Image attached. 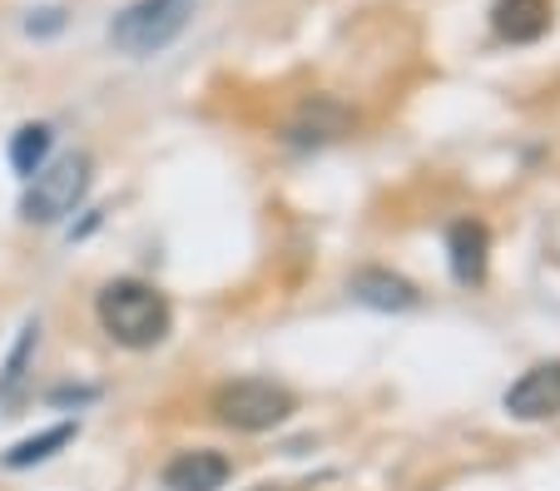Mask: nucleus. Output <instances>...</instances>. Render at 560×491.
Here are the masks:
<instances>
[{"label": "nucleus", "instance_id": "obj_1", "mask_svg": "<svg viewBox=\"0 0 560 491\" xmlns=\"http://www.w3.org/2000/svg\"><path fill=\"white\" fill-rule=\"evenodd\" d=\"M95 318L100 328L109 332V342L129 348V353H144V348H159L174 328V308L170 299L144 283V278H115L95 293Z\"/></svg>", "mask_w": 560, "mask_h": 491}, {"label": "nucleus", "instance_id": "obj_10", "mask_svg": "<svg viewBox=\"0 0 560 491\" xmlns=\"http://www.w3.org/2000/svg\"><path fill=\"white\" fill-rule=\"evenodd\" d=\"M491 25H497L501 40H540L550 25V0H497V11H491Z\"/></svg>", "mask_w": 560, "mask_h": 491}, {"label": "nucleus", "instance_id": "obj_4", "mask_svg": "<svg viewBox=\"0 0 560 491\" xmlns=\"http://www.w3.org/2000/svg\"><path fill=\"white\" fill-rule=\"evenodd\" d=\"M85 189H90V154H65V160L45 164L31 179V189L21 199V219H31V224H60V219H70L80 209Z\"/></svg>", "mask_w": 560, "mask_h": 491}, {"label": "nucleus", "instance_id": "obj_2", "mask_svg": "<svg viewBox=\"0 0 560 491\" xmlns=\"http://www.w3.org/2000/svg\"><path fill=\"white\" fill-rule=\"evenodd\" d=\"M213 417L233 432H273L293 417V393L268 377H238L213 393Z\"/></svg>", "mask_w": 560, "mask_h": 491}, {"label": "nucleus", "instance_id": "obj_9", "mask_svg": "<svg viewBox=\"0 0 560 491\" xmlns=\"http://www.w3.org/2000/svg\"><path fill=\"white\" fill-rule=\"evenodd\" d=\"M352 125V115L338 105V100H307L298 109V119L288 125V139L293 144H328V139H342Z\"/></svg>", "mask_w": 560, "mask_h": 491}, {"label": "nucleus", "instance_id": "obj_5", "mask_svg": "<svg viewBox=\"0 0 560 491\" xmlns=\"http://www.w3.org/2000/svg\"><path fill=\"white\" fill-rule=\"evenodd\" d=\"M506 412L521 422H540V417L560 412V363H536L506 387Z\"/></svg>", "mask_w": 560, "mask_h": 491}, {"label": "nucleus", "instance_id": "obj_12", "mask_svg": "<svg viewBox=\"0 0 560 491\" xmlns=\"http://www.w3.org/2000/svg\"><path fill=\"white\" fill-rule=\"evenodd\" d=\"M74 422H60V428H50V432H40V437H25V442H15L11 452H5V467H35V461H45V457H55L60 447H70L74 442Z\"/></svg>", "mask_w": 560, "mask_h": 491}, {"label": "nucleus", "instance_id": "obj_13", "mask_svg": "<svg viewBox=\"0 0 560 491\" xmlns=\"http://www.w3.org/2000/svg\"><path fill=\"white\" fill-rule=\"evenodd\" d=\"M35 338H40V328H35V323H25L21 338H15V348H11V358H5V373H0V397H5V402L21 393V377H25V363H31Z\"/></svg>", "mask_w": 560, "mask_h": 491}, {"label": "nucleus", "instance_id": "obj_7", "mask_svg": "<svg viewBox=\"0 0 560 491\" xmlns=\"http://www.w3.org/2000/svg\"><path fill=\"white\" fill-rule=\"evenodd\" d=\"M446 248H452V278L462 289H476L487 278V254H491V234L481 219H456L452 234H446Z\"/></svg>", "mask_w": 560, "mask_h": 491}, {"label": "nucleus", "instance_id": "obj_11", "mask_svg": "<svg viewBox=\"0 0 560 491\" xmlns=\"http://www.w3.org/2000/svg\"><path fill=\"white\" fill-rule=\"evenodd\" d=\"M50 144H55V129L50 125L15 129V139H11V169L21 174V179H35V174L45 169V160H50Z\"/></svg>", "mask_w": 560, "mask_h": 491}, {"label": "nucleus", "instance_id": "obj_14", "mask_svg": "<svg viewBox=\"0 0 560 491\" xmlns=\"http://www.w3.org/2000/svg\"><path fill=\"white\" fill-rule=\"evenodd\" d=\"M254 491H288V487H254Z\"/></svg>", "mask_w": 560, "mask_h": 491}, {"label": "nucleus", "instance_id": "obj_8", "mask_svg": "<svg viewBox=\"0 0 560 491\" xmlns=\"http://www.w3.org/2000/svg\"><path fill=\"white\" fill-rule=\"evenodd\" d=\"M352 299L377 313H407L422 303V293H417L402 273H392V268H358V273H352Z\"/></svg>", "mask_w": 560, "mask_h": 491}, {"label": "nucleus", "instance_id": "obj_3", "mask_svg": "<svg viewBox=\"0 0 560 491\" xmlns=\"http://www.w3.org/2000/svg\"><path fill=\"white\" fill-rule=\"evenodd\" d=\"M189 15H194V0H135L129 11L115 15L109 40H115L125 55L144 60V55L164 50V45H170L174 35L189 25Z\"/></svg>", "mask_w": 560, "mask_h": 491}, {"label": "nucleus", "instance_id": "obj_6", "mask_svg": "<svg viewBox=\"0 0 560 491\" xmlns=\"http://www.w3.org/2000/svg\"><path fill=\"white\" fill-rule=\"evenodd\" d=\"M233 477L229 457L213 447H189L179 457H170L164 467V491H219Z\"/></svg>", "mask_w": 560, "mask_h": 491}]
</instances>
